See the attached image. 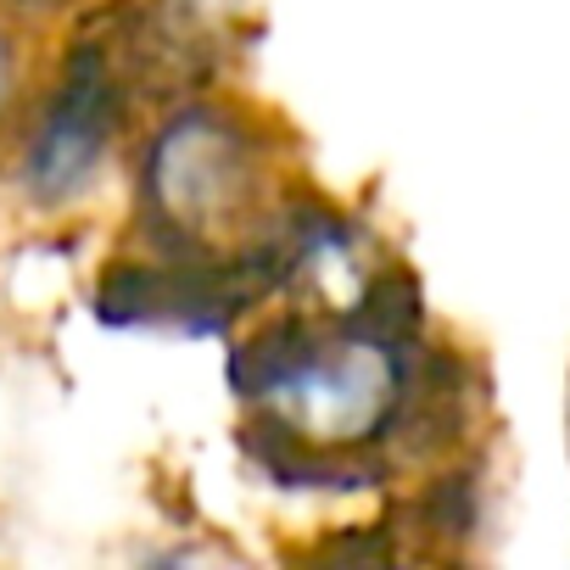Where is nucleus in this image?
Returning <instances> with one entry per match:
<instances>
[{
	"mask_svg": "<svg viewBox=\"0 0 570 570\" xmlns=\"http://www.w3.org/2000/svg\"><path fill=\"white\" fill-rule=\"evenodd\" d=\"M246 397L257 403L263 425L308 448L331 453H370L403 425L409 370L403 342L392 325H285L252 347Z\"/></svg>",
	"mask_w": 570,
	"mask_h": 570,
	"instance_id": "1",
	"label": "nucleus"
},
{
	"mask_svg": "<svg viewBox=\"0 0 570 570\" xmlns=\"http://www.w3.org/2000/svg\"><path fill=\"white\" fill-rule=\"evenodd\" d=\"M268 190L263 135L218 107H190L163 124L146 151V213L174 240H229L240 235Z\"/></svg>",
	"mask_w": 570,
	"mask_h": 570,
	"instance_id": "2",
	"label": "nucleus"
},
{
	"mask_svg": "<svg viewBox=\"0 0 570 570\" xmlns=\"http://www.w3.org/2000/svg\"><path fill=\"white\" fill-rule=\"evenodd\" d=\"M124 129V73L101 40L73 46L23 157V179L40 202H73L96 185Z\"/></svg>",
	"mask_w": 570,
	"mask_h": 570,
	"instance_id": "3",
	"label": "nucleus"
},
{
	"mask_svg": "<svg viewBox=\"0 0 570 570\" xmlns=\"http://www.w3.org/2000/svg\"><path fill=\"white\" fill-rule=\"evenodd\" d=\"M7 85H12V51H7V40H0V101H7Z\"/></svg>",
	"mask_w": 570,
	"mask_h": 570,
	"instance_id": "4",
	"label": "nucleus"
}]
</instances>
